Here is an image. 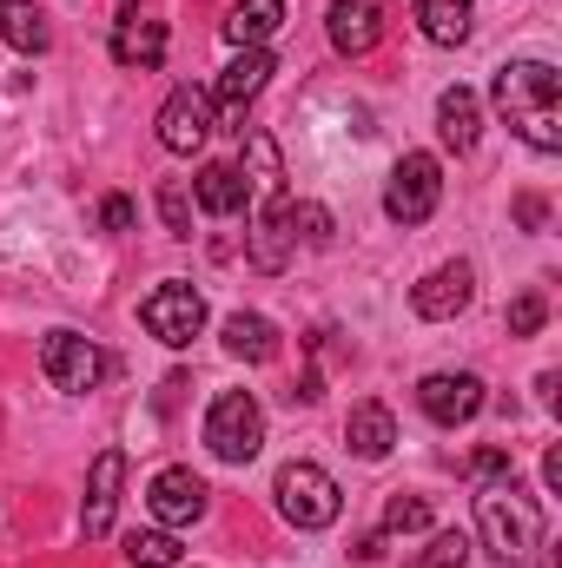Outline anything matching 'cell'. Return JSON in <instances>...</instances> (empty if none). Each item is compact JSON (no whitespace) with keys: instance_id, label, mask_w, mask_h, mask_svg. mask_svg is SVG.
<instances>
[{"instance_id":"2e32d148","label":"cell","mask_w":562,"mask_h":568,"mask_svg":"<svg viewBox=\"0 0 562 568\" xmlns=\"http://www.w3.org/2000/svg\"><path fill=\"white\" fill-rule=\"evenodd\" d=\"M265 80H272V53H265V47H239V53H232V67H225V73H219V87H212V106H225V113L239 120V113L265 93Z\"/></svg>"},{"instance_id":"ffe728a7","label":"cell","mask_w":562,"mask_h":568,"mask_svg":"<svg viewBox=\"0 0 562 568\" xmlns=\"http://www.w3.org/2000/svg\"><path fill=\"white\" fill-rule=\"evenodd\" d=\"M225 351L245 357V364H272L279 357V324L259 317V311H232L225 317Z\"/></svg>"},{"instance_id":"8992f818","label":"cell","mask_w":562,"mask_h":568,"mask_svg":"<svg viewBox=\"0 0 562 568\" xmlns=\"http://www.w3.org/2000/svg\"><path fill=\"white\" fill-rule=\"evenodd\" d=\"M140 324L165 344V351H185L199 331H205V297L192 291V284H179V278H165L152 297L140 304Z\"/></svg>"},{"instance_id":"44dd1931","label":"cell","mask_w":562,"mask_h":568,"mask_svg":"<svg viewBox=\"0 0 562 568\" xmlns=\"http://www.w3.org/2000/svg\"><path fill=\"white\" fill-rule=\"evenodd\" d=\"M192 199H199L212 219H232V212H245V172H239V165H199Z\"/></svg>"},{"instance_id":"83f0119b","label":"cell","mask_w":562,"mask_h":568,"mask_svg":"<svg viewBox=\"0 0 562 568\" xmlns=\"http://www.w3.org/2000/svg\"><path fill=\"white\" fill-rule=\"evenodd\" d=\"M159 219H165L172 239H192V199H185V185H159Z\"/></svg>"},{"instance_id":"d4e9b609","label":"cell","mask_w":562,"mask_h":568,"mask_svg":"<svg viewBox=\"0 0 562 568\" xmlns=\"http://www.w3.org/2000/svg\"><path fill=\"white\" fill-rule=\"evenodd\" d=\"M404 568H470V536L463 529H436Z\"/></svg>"},{"instance_id":"9c48e42d","label":"cell","mask_w":562,"mask_h":568,"mask_svg":"<svg viewBox=\"0 0 562 568\" xmlns=\"http://www.w3.org/2000/svg\"><path fill=\"white\" fill-rule=\"evenodd\" d=\"M212 93L205 87H172V100L159 106V145L165 152H199L212 140Z\"/></svg>"},{"instance_id":"ac0fdd59","label":"cell","mask_w":562,"mask_h":568,"mask_svg":"<svg viewBox=\"0 0 562 568\" xmlns=\"http://www.w3.org/2000/svg\"><path fill=\"white\" fill-rule=\"evenodd\" d=\"M344 443H351V456L384 463V456H391V443H398V417H391L384 404H358V410L344 417Z\"/></svg>"},{"instance_id":"4316f807","label":"cell","mask_w":562,"mask_h":568,"mask_svg":"<svg viewBox=\"0 0 562 568\" xmlns=\"http://www.w3.org/2000/svg\"><path fill=\"white\" fill-rule=\"evenodd\" d=\"M384 529H391V536L430 529V503H423V496H391V503H384Z\"/></svg>"},{"instance_id":"9a60e30c","label":"cell","mask_w":562,"mask_h":568,"mask_svg":"<svg viewBox=\"0 0 562 568\" xmlns=\"http://www.w3.org/2000/svg\"><path fill=\"white\" fill-rule=\"evenodd\" d=\"M120 483H127V456H120V449H100V456H93V476H87V509H80V529H87V542H100V536L113 529Z\"/></svg>"},{"instance_id":"484cf974","label":"cell","mask_w":562,"mask_h":568,"mask_svg":"<svg viewBox=\"0 0 562 568\" xmlns=\"http://www.w3.org/2000/svg\"><path fill=\"white\" fill-rule=\"evenodd\" d=\"M127 562H133V568H172V562H179L172 529H140V536H127Z\"/></svg>"},{"instance_id":"e0dca14e","label":"cell","mask_w":562,"mask_h":568,"mask_svg":"<svg viewBox=\"0 0 562 568\" xmlns=\"http://www.w3.org/2000/svg\"><path fill=\"white\" fill-rule=\"evenodd\" d=\"M436 133H443L450 152H470L476 133H483V100H476L470 87H443V93H436Z\"/></svg>"},{"instance_id":"7402d4cb","label":"cell","mask_w":562,"mask_h":568,"mask_svg":"<svg viewBox=\"0 0 562 568\" xmlns=\"http://www.w3.org/2000/svg\"><path fill=\"white\" fill-rule=\"evenodd\" d=\"M0 40L13 53H47L53 47V27H47V13L33 0H0Z\"/></svg>"},{"instance_id":"5bb4252c","label":"cell","mask_w":562,"mask_h":568,"mask_svg":"<svg viewBox=\"0 0 562 568\" xmlns=\"http://www.w3.org/2000/svg\"><path fill=\"white\" fill-rule=\"evenodd\" d=\"M470 297H476V272L456 258V265H436L423 284H411V311L430 317V324H443V317H456V311H470Z\"/></svg>"},{"instance_id":"30bf717a","label":"cell","mask_w":562,"mask_h":568,"mask_svg":"<svg viewBox=\"0 0 562 568\" xmlns=\"http://www.w3.org/2000/svg\"><path fill=\"white\" fill-rule=\"evenodd\" d=\"M291 245H298V219H291V199H284V192L259 199V219H252L245 258H252L259 272H284V265H291Z\"/></svg>"},{"instance_id":"7a4b0ae2","label":"cell","mask_w":562,"mask_h":568,"mask_svg":"<svg viewBox=\"0 0 562 568\" xmlns=\"http://www.w3.org/2000/svg\"><path fill=\"white\" fill-rule=\"evenodd\" d=\"M476 536H483V549L496 562H510V568L543 556V509L516 489V476L483 483V496H476Z\"/></svg>"},{"instance_id":"8fae6325","label":"cell","mask_w":562,"mask_h":568,"mask_svg":"<svg viewBox=\"0 0 562 568\" xmlns=\"http://www.w3.org/2000/svg\"><path fill=\"white\" fill-rule=\"evenodd\" d=\"M205 496H212V489H205L185 463L159 469V476H152V489H145V503H152L159 529H185V523H199V516H205Z\"/></svg>"},{"instance_id":"ba28073f","label":"cell","mask_w":562,"mask_h":568,"mask_svg":"<svg viewBox=\"0 0 562 568\" xmlns=\"http://www.w3.org/2000/svg\"><path fill=\"white\" fill-rule=\"evenodd\" d=\"M418 410L436 429H456L483 410V377L476 371H430L418 384Z\"/></svg>"},{"instance_id":"603a6c76","label":"cell","mask_w":562,"mask_h":568,"mask_svg":"<svg viewBox=\"0 0 562 568\" xmlns=\"http://www.w3.org/2000/svg\"><path fill=\"white\" fill-rule=\"evenodd\" d=\"M418 27L430 47H463L470 40V0H418Z\"/></svg>"},{"instance_id":"f546056e","label":"cell","mask_w":562,"mask_h":568,"mask_svg":"<svg viewBox=\"0 0 562 568\" xmlns=\"http://www.w3.org/2000/svg\"><path fill=\"white\" fill-rule=\"evenodd\" d=\"M291 219L304 225V239H311V245H324V239H331V212H324V205H291Z\"/></svg>"},{"instance_id":"3957f363","label":"cell","mask_w":562,"mask_h":568,"mask_svg":"<svg viewBox=\"0 0 562 568\" xmlns=\"http://www.w3.org/2000/svg\"><path fill=\"white\" fill-rule=\"evenodd\" d=\"M272 496H279V516L291 529H304V536H311V529H331L338 509H344L331 469H318V463H284L279 483H272Z\"/></svg>"},{"instance_id":"7c38bea8","label":"cell","mask_w":562,"mask_h":568,"mask_svg":"<svg viewBox=\"0 0 562 568\" xmlns=\"http://www.w3.org/2000/svg\"><path fill=\"white\" fill-rule=\"evenodd\" d=\"M113 60L140 67V73H159L165 67V20H152L145 7H120V20H113Z\"/></svg>"},{"instance_id":"d6a6232c","label":"cell","mask_w":562,"mask_h":568,"mask_svg":"<svg viewBox=\"0 0 562 568\" xmlns=\"http://www.w3.org/2000/svg\"><path fill=\"white\" fill-rule=\"evenodd\" d=\"M543 483H550V496H562V449L543 456Z\"/></svg>"},{"instance_id":"5b68a950","label":"cell","mask_w":562,"mask_h":568,"mask_svg":"<svg viewBox=\"0 0 562 568\" xmlns=\"http://www.w3.org/2000/svg\"><path fill=\"white\" fill-rule=\"evenodd\" d=\"M40 371H47L53 390L87 397V390H100V377H107L113 364H107V351H100L93 337H80V331H47V344H40Z\"/></svg>"},{"instance_id":"277c9868","label":"cell","mask_w":562,"mask_h":568,"mask_svg":"<svg viewBox=\"0 0 562 568\" xmlns=\"http://www.w3.org/2000/svg\"><path fill=\"white\" fill-rule=\"evenodd\" d=\"M205 449L219 463H252L265 449V410L252 390H225L212 410H205Z\"/></svg>"},{"instance_id":"52a82bcc","label":"cell","mask_w":562,"mask_h":568,"mask_svg":"<svg viewBox=\"0 0 562 568\" xmlns=\"http://www.w3.org/2000/svg\"><path fill=\"white\" fill-rule=\"evenodd\" d=\"M436 199H443V165H436L430 152H404V159L391 165L384 212H391L398 225H423V219L436 212Z\"/></svg>"},{"instance_id":"d6986e66","label":"cell","mask_w":562,"mask_h":568,"mask_svg":"<svg viewBox=\"0 0 562 568\" xmlns=\"http://www.w3.org/2000/svg\"><path fill=\"white\" fill-rule=\"evenodd\" d=\"M284 27V0H232L225 7V40L232 47H265Z\"/></svg>"},{"instance_id":"6da1fadb","label":"cell","mask_w":562,"mask_h":568,"mask_svg":"<svg viewBox=\"0 0 562 568\" xmlns=\"http://www.w3.org/2000/svg\"><path fill=\"white\" fill-rule=\"evenodd\" d=\"M490 100H496V113L523 133V145L562 152V73L550 60H510V67H496Z\"/></svg>"},{"instance_id":"4fadbf2b","label":"cell","mask_w":562,"mask_h":568,"mask_svg":"<svg viewBox=\"0 0 562 568\" xmlns=\"http://www.w3.org/2000/svg\"><path fill=\"white\" fill-rule=\"evenodd\" d=\"M324 33H331V47H338L344 60H364V53L384 40V7H378V0H331Z\"/></svg>"},{"instance_id":"1f68e13d","label":"cell","mask_w":562,"mask_h":568,"mask_svg":"<svg viewBox=\"0 0 562 568\" xmlns=\"http://www.w3.org/2000/svg\"><path fill=\"white\" fill-rule=\"evenodd\" d=\"M100 225H107V232H127V225H133V199H107V205H100Z\"/></svg>"},{"instance_id":"f1b7e54d","label":"cell","mask_w":562,"mask_h":568,"mask_svg":"<svg viewBox=\"0 0 562 568\" xmlns=\"http://www.w3.org/2000/svg\"><path fill=\"white\" fill-rule=\"evenodd\" d=\"M543 317H550L543 291H523V297L510 304V337H536V331H543Z\"/></svg>"},{"instance_id":"4dcf8cb0","label":"cell","mask_w":562,"mask_h":568,"mask_svg":"<svg viewBox=\"0 0 562 568\" xmlns=\"http://www.w3.org/2000/svg\"><path fill=\"white\" fill-rule=\"evenodd\" d=\"M470 469H476V476H516V469H510V449H476Z\"/></svg>"},{"instance_id":"cb8c5ba5","label":"cell","mask_w":562,"mask_h":568,"mask_svg":"<svg viewBox=\"0 0 562 568\" xmlns=\"http://www.w3.org/2000/svg\"><path fill=\"white\" fill-rule=\"evenodd\" d=\"M245 192H259V199H272V192H284V159L279 145H272V133H252L245 140Z\"/></svg>"}]
</instances>
